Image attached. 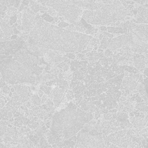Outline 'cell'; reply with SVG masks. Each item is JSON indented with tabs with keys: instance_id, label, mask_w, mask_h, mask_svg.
I'll return each mask as SVG.
<instances>
[{
	"instance_id": "obj_12",
	"label": "cell",
	"mask_w": 148,
	"mask_h": 148,
	"mask_svg": "<svg viewBox=\"0 0 148 148\" xmlns=\"http://www.w3.org/2000/svg\"><path fill=\"white\" fill-rule=\"evenodd\" d=\"M107 30L108 32L115 33V34H125L128 31L127 27H114L112 26H109L107 27Z\"/></svg>"
},
{
	"instance_id": "obj_27",
	"label": "cell",
	"mask_w": 148,
	"mask_h": 148,
	"mask_svg": "<svg viewBox=\"0 0 148 148\" xmlns=\"http://www.w3.org/2000/svg\"><path fill=\"white\" fill-rule=\"evenodd\" d=\"M100 29L102 31H106L107 30V27H106L105 26H101L100 27Z\"/></svg>"
},
{
	"instance_id": "obj_9",
	"label": "cell",
	"mask_w": 148,
	"mask_h": 148,
	"mask_svg": "<svg viewBox=\"0 0 148 148\" xmlns=\"http://www.w3.org/2000/svg\"><path fill=\"white\" fill-rule=\"evenodd\" d=\"M137 83L135 80L131 77H126L124 78L121 88L122 90H134L136 87Z\"/></svg>"
},
{
	"instance_id": "obj_2",
	"label": "cell",
	"mask_w": 148,
	"mask_h": 148,
	"mask_svg": "<svg viewBox=\"0 0 148 148\" xmlns=\"http://www.w3.org/2000/svg\"><path fill=\"white\" fill-rule=\"evenodd\" d=\"M23 42L5 54H0V73L3 79L11 84L34 83L35 75L41 73L38 59L29 54Z\"/></svg>"
},
{
	"instance_id": "obj_23",
	"label": "cell",
	"mask_w": 148,
	"mask_h": 148,
	"mask_svg": "<svg viewBox=\"0 0 148 148\" xmlns=\"http://www.w3.org/2000/svg\"><path fill=\"white\" fill-rule=\"evenodd\" d=\"M62 69H63V71H64V72H66V71H67L68 69H69V66L67 65H64V66L62 68Z\"/></svg>"
},
{
	"instance_id": "obj_15",
	"label": "cell",
	"mask_w": 148,
	"mask_h": 148,
	"mask_svg": "<svg viewBox=\"0 0 148 148\" xmlns=\"http://www.w3.org/2000/svg\"><path fill=\"white\" fill-rule=\"evenodd\" d=\"M42 17L43 18V20L47 22H51L53 21V18L51 17L50 16H49L47 14H45L42 16Z\"/></svg>"
},
{
	"instance_id": "obj_30",
	"label": "cell",
	"mask_w": 148,
	"mask_h": 148,
	"mask_svg": "<svg viewBox=\"0 0 148 148\" xmlns=\"http://www.w3.org/2000/svg\"><path fill=\"white\" fill-rule=\"evenodd\" d=\"M64 62H65V63H67V64H69V63H71V61H70V60H68V59H65Z\"/></svg>"
},
{
	"instance_id": "obj_3",
	"label": "cell",
	"mask_w": 148,
	"mask_h": 148,
	"mask_svg": "<svg viewBox=\"0 0 148 148\" xmlns=\"http://www.w3.org/2000/svg\"><path fill=\"white\" fill-rule=\"evenodd\" d=\"M92 119L91 112L82 110L71 102L66 108L54 114L48 136L49 143L68 140Z\"/></svg>"
},
{
	"instance_id": "obj_4",
	"label": "cell",
	"mask_w": 148,
	"mask_h": 148,
	"mask_svg": "<svg viewBox=\"0 0 148 148\" xmlns=\"http://www.w3.org/2000/svg\"><path fill=\"white\" fill-rule=\"evenodd\" d=\"M127 11L120 5H105L96 10H86L82 17L88 23L96 25L114 26L115 23L123 20L127 15Z\"/></svg>"
},
{
	"instance_id": "obj_7",
	"label": "cell",
	"mask_w": 148,
	"mask_h": 148,
	"mask_svg": "<svg viewBox=\"0 0 148 148\" xmlns=\"http://www.w3.org/2000/svg\"><path fill=\"white\" fill-rule=\"evenodd\" d=\"M131 37L132 34L131 32H129L125 35H122L113 38L112 40H110V42L108 45L109 50H114L120 48L123 45L129 43L131 41Z\"/></svg>"
},
{
	"instance_id": "obj_24",
	"label": "cell",
	"mask_w": 148,
	"mask_h": 148,
	"mask_svg": "<svg viewBox=\"0 0 148 148\" xmlns=\"http://www.w3.org/2000/svg\"><path fill=\"white\" fill-rule=\"evenodd\" d=\"M38 94H39V97H42L44 95V93H43V91H42V90H39Z\"/></svg>"
},
{
	"instance_id": "obj_14",
	"label": "cell",
	"mask_w": 148,
	"mask_h": 148,
	"mask_svg": "<svg viewBox=\"0 0 148 148\" xmlns=\"http://www.w3.org/2000/svg\"><path fill=\"white\" fill-rule=\"evenodd\" d=\"M40 89H41V90L44 91L47 95L50 94V93L51 92V87H47V86H42L40 87Z\"/></svg>"
},
{
	"instance_id": "obj_16",
	"label": "cell",
	"mask_w": 148,
	"mask_h": 148,
	"mask_svg": "<svg viewBox=\"0 0 148 148\" xmlns=\"http://www.w3.org/2000/svg\"><path fill=\"white\" fill-rule=\"evenodd\" d=\"M74 97V95H73V92L71 90H69L66 94V98H67V99L68 101H71L72 100Z\"/></svg>"
},
{
	"instance_id": "obj_21",
	"label": "cell",
	"mask_w": 148,
	"mask_h": 148,
	"mask_svg": "<svg viewBox=\"0 0 148 148\" xmlns=\"http://www.w3.org/2000/svg\"><path fill=\"white\" fill-rule=\"evenodd\" d=\"M111 117H112V114H109V113H107V114H105L104 115V118H105L106 120H109Z\"/></svg>"
},
{
	"instance_id": "obj_18",
	"label": "cell",
	"mask_w": 148,
	"mask_h": 148,
	"mask_svg": "<svg viewBox=\"0 0 148 148\" xmlns=\"http://www.w3.org/2000/svg\"><path fill=\"white\" fill-rule=\"evenodd\" d=\"M58 25L61 28H65V27H67L69 25V24L65 22H61L58 24Z\"/></svg>"
},
{
	"instance_id": "obj_25",
	"label": "cell",
	"mask_w": 148,
	"mask_h": 148,
	"mask_svg": "<svg viewBox=\"0 0 148 148\" xmlns=\"http://www.w3.org/2000/svg\"><path fill=\"white\" fill-rule=\"evenodd\" d=\"M46 101V96L43 95L42 97V103H43L44 102H45Z\"/></svg>"
},
{
	"instance_id": "obj_5",
	"label": "cell",
	"mask_w": 148,
	"mask_h": 148,
	"mask_svg": "<svg viewBox=\"0 0 148 148\" xmlns=\"http://www.w3.org/2000/svg\"><path fill=\"white\" fill-rule=\"evenodd\" d=\"M47 6L54 10L64 20L74 23L79 21L82 15V10L69 0H48Z\"/></svg>"
},
{
	"instance_id": "obj_1",
	"label": "cell",
	"mask_w": 148,
	"mask_h": 148,
	"mask_svg": "<svg viewBox=\"0 0 148 148\" xmlns=\"http://www.w3.org/2000/svg\"><path fill=\"white\" fill-rule=\"evenodd\" d=\"M28 34L27 40L31 45L67 53L80 52L92 38L49 23L39 15L35 17Z\"/></svg>"
},
{
	"instance_id": "obj_20",
	"label": "cell",
	"mask_w": 148,
	"mask_h": 148,
	"mask_svg": "<svg viewBox=\"0 0 148 148\" xmlns=\"http://www.w3.org/2000/svg\"><path fill=\"white\" fill-rule=\"evenodd\" d=\"M105 54L106 56H110L112 55V52L110 51V50L108 49L106 50V51L105 52Z\"/></svg>"
},
{
	"instance_id": "obj_10",
	"label": "cell",
	"mask_w": 148,
	"mask_h": 148,
	"mask_svg": "<svg viewBox=\"0 0 148 148\" xmlns=\"http://www.w3.org/2000/svg\"><path fill=\"white\" fill-rule=\"evenodd\" d=\"M64 92V90L62 88H60L58 87L55 88L53 91V101L54 103V106L56 108L58 107L62 101V95Z\"/></svg>"
},
{
	"instance_id": "obj_13",
	"label": "cell",
	"mask_w": 148,
	"mask_h": 148,
	"mask_svg": "<svg viewBox=\"0 0 148 148\" xmlns=\"http://www.w3.org/2000/svg\"><path fill=\"white\" fill-rule=\"evenodd\" d=\"M110 42V39H109L108 38H107L106 36H103L102 42H101V45L99 46V48L105 49L106 47L108 46Z\"/></svg>"
},
{
	"instance_id": "obj_11",
	"label": "cell",
	"mask_w": 148,
	"mask_h": 148,
	"mask_svg": "<svg viewBox=\"0 0 148 148\" xmlns=\"http://www.w3.org/2000/svg\"><path fill=\"white\" fill-rule=\"evenodd\" d=\"M146 60L145 57L142 55L135 54L134 56V64L136 68L142 71L145 66V62Z\"/></svg>"
},
{
	"instance_id": "obj_19",
	"label": "cell",
	"mask_w": 148,
	"mask_h": 148,
	"mask_svg": "<svg viewBox=\"0 0 148 148\" xmlns=\"http://www.w3.org/2000/svg\"><path fill=\"white\" fill-rule=\"evenodd\" d=\"M66 56L68 57H69V58H71V59H75V56L73 54H72V53H67V54L66 55Z\"/></svg>"
},
{
	"instance_id": "obj_8",
	"label": "cell",
	"mask_w": 148,
	"mask_h": 148,
	"mask_svg": "<svg viewBox=\"0 0 148 148\" xmlns=\"http://www.w3.org/2000/svg\"><path fill=\"white\" fill-rule=\"evenodd\" d=\"M13 34V31L9 25L0 18V42L10 39Z\"/></svg>"
},
{
	"instance_id": "obj_26",
	"label": "cell",
	"mask_w": 148,
	"mask_h": 148,
	"mask_svg": "<svg viewBox=\"0 0 148 148\" xmlns=\"http://www.w3.org/2000/svg\"><path fill=\"white\" fill-rule=\"evenodd\" d=\"M135 117L134 116H131L130 117V121L131 123H134V120H135Z\"/></svg>"
},
{
	"instance_id": "obj_6",
	"label": "cell",
	"mask_w": 148,
	"mask_h": 148,
	"mask_svg": "<svg viewBox=\"0 0 148 148\" xmlns=\"http://www.w3.org/2000/svg\"><path fill=\"white\" fill-rule=\"evenodd\" d=\"M103 138L99 134H90L87 130L83 129L77 135L75 147H104Z\"/></svg>"
},
{
	"instance_id": "obj_17",
	"label": "cell",
	"mask_w": 148,
	"mask_h": 148,
	"mask_svg": "<svg viewBox=\"0 0 148 148\" xmlns=\"http://www.w3.org/2000/svg\"><path fill=\"white\" fill-rule=\"evenodd\" d=\"M145 92L146 94H147V97H148V77H147L146 79H145Z\"/></svg>"
},
{
	"instance_id": "obj_22",
	"label": "cell",
	"mask_w": 148,
	"mask_h": 148,
	"mask_svg": "<svg viewBox=\"0 0 148 148\" xmlns=\"http://www.w3.org/2000/svg\"><path fill=\"white\" fill-rule=\"evenodd\" d=\"M103 34H104V35H105V36H106V37H107V38H112V37H113V35H112V34H109V33H108V32H104V33H103Z\"/></svg>"
},
{
	"instance_id": "obj_28",
	"label": "cell",
	"mask_w": 148,
	"mask_h": 148,
	"mask_svg": "<svg viewBox=\"0 0 148 148\" xmlns=\"http://www.w3.org/2000/svg\"><path fill=\"white\" fill-rule=\"evenodd\" d=\"M126 100V98H125V97H120V101H125Z\"/></svg>"
},
{
	"instance_id": "obj_29",
	"label": "cell",
	"mask_w": 148,
	"mask_h": 148,
	"mask_svg": "<svg viewBox=\"0 0 148 148\" xmlns=\"http://www.w3.org/2000/svg\"><path fill=\"white\" fill-rule=\"evenodd\" d=\"M5 0H0V8L5 3Z\"/></svg>"
},
{
	"instance_id": "obj_32",
	"label": "cell",
	"mask_w": 148,
	"mask_h": 148,
	"mask_svg": "<svg viewBox=\"0 0 148 148\" xmlns=\"http://www.w3.org/2000/svg\"><path fill=\"white\" fill-rule=\"evenodd\" d=\"M110 147H117L116 146H115V145H112Z\"/></svg>"
},
{
	"instance_id": "obj_31",
	"label": "cell",
	"mask_w": 148,
	"mask_h": 148,
	"mask_svg": "<svg viewBox=\"0 0 148 148\" xmlns=\"http://www.w3.org/2000/svg\"><path fill=\"white\" fill-rule=\"evenodd\" d=\"M109 112H112V113H116L117 112V109H112V110H110Z\"/></svg>"
}]
</instances>
